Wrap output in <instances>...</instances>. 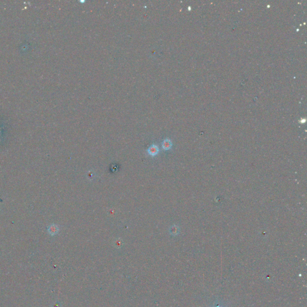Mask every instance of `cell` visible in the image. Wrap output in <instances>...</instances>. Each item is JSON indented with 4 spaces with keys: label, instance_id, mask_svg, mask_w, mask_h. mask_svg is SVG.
Wrapping results in <instances>:
<instances>
[{
    "label": "cell",
    "instance_id": "obj_1",
    "mask_svg": "<svg viewBox=\"0 0 307 307\" xmlns=\"http://www.w3.org/2000/svg\"><path fill=\"white\" fill-rule=\"evenodd\" d=\"M159 151H160V150H159V148L158 147V146L155 144H153L151 147H149V148L147 150V152L150 155H151L152 157H154L158 154Z\"/></svg>",
    "mask_w": 307,
    "mask_h": 307
},
{
    "label": "cell",
    "instance_id": "obj_2",
    "mask_svg": "<svg viewBox=\"0 0 307 307\" xmlns=\"http://www.w3.org/2000/svg\"><path fill=\"white\" fill-rule=\"evenodd\" d=\"M161 146L164 150H169L172 148V143L170 139H166L162 142Z\"/></svg>",
    "mask_w": 307,
    "mask_h": 307
},
{
    "label": "cell",
    "instance_id": "obj_3",
    "mask_svg": "<svg viewBox=\"0 0 307 307\" xmlns=\"http://www.w3.org/2000/svg\"><path fill=\"white\" fill-rule=\"evenodd\" d=\"M179 228L176 226V225H173L170 228V233L172 235H176L179 233Z\"/></svg>",
    "mask_w": 307,
    "mask_h": 307
},
{
    "label": "cell",
    "instance_id": "obj_4",
    "mask_svg": "<svg viewBox=\"0 0 307 307\" xmlns=\"http://www.w3.org/2000/svg\"><path fill=\"white\" fill-rule=\"evenodd\" d=\"M58 232V228L56 226V225H52V226L49 228V232L51 235H53L57 233Z\"/></svg>",
    "mask_w": 307,
    "mask_h": 307
},
{
    "label": "cell",
    "instance_id": "obj_5",
    "mask_svg": "<svg viewBox=\"0 0 307 307\" xmlns=\"http://www.w3.org/2000/svg\"><path fill=\"white\" fill-rule=\"evenodd\" d=\"M87 176H88V179H92L94 178V172H92V171L89 172L88 173Z\"/></svg>",
    "mask_w": 307,
    "mask_h": 307
}]
</instances>
